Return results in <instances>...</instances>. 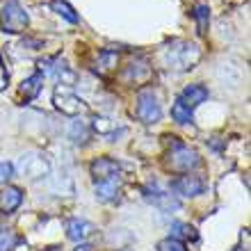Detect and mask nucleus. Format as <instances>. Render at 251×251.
<instances>
[{
	"label": "nucleus",
	"mask_w": 251,
	"mask_h": 251,
	"mask_svg": "<svg viewBox=\"0 0 251 251\" xmlns=\"http://www.w3.org/2000/svg\"><path fill=\"white\" fill-rule=\"evenodd\" d=\"M155 249L158 251H187L185 249V242H180V240H176V238H165V240H160L158 245H155Z\"/></svg>",
	"instance_id": "5701e85b"
},
{
	"label": "nucleus",
	"mask_w": 251,
	"mask_h": 251,
	"mask_svg": "<svg viewBox=\"0 0 251 251\" xmlns=\"http://www.w3.org/2000/svg\"><path fill=\"white\" fill-rule=\"evenodd\" d=\"M119 192H121V180L117 178V176L105 178V180H96V185H94V197H96V201H100V203L114 201V199L119 197Z\"/></svg>",
	"instance_id": "1a4fd4ad"
},
{
	"label": "nucleus",
	"mask_w": 251,
	"mask_h": 251,
	"mask_svg": "<svg viewBox=\"0 0 251 251\" xmlns=\"http://www.w3.org/2000/svg\"><path fill=\"white\" fill-rule=\"evenodd\" d=\"M96 226L92 224V222H87V219H80V217H75V219H69L66 222V238L69 240H73V242H87L89 238H94L96 235Z\"/></svg>",
	"instance_id": "6e6552de"
},
{
	"label": "nucleus",
	"mask_w": 251,
	"mask_h": 251,
	"mask_svg": "<svg viewBox=\"0 0 251 251\" xmlns=\"http://www.w3.org/2000/svg\"><path fill=\"white\" fill-rule=\"evenodd\" d=\"M172 238L180 240V242H183V240H197L199 233H197L194 226L185 224V222H174L172 224Z\"/></svg>",
	"instance_id": "a211bd4d"
},
{
	"label": "nucleus",
	"mask_w": 251,
	"mask_h": 251,
	"mask_svg": "<svg viewBox=\"0 0 251 251\" xmlns=\"http://www.w3.org/2000/svg\"><path fill=\"white\" fill-rule=\"evenodd\" d=\"M30 25V14L25 12V7L21 5V0H7L0 12V27L7 34H21L25 32Z\"/></svg>",
	"instance_id": "f03ea898"
},
{
	"label": "nucleus",
	"mask_w": 251,
	"mask_h": 251,
	"mask_svg": "<svg viewBox=\"0 0 251 251\" xmlns=\"http://www.w3.org/2000/svg\"><path fill=\"white\" fill-rule=\"evenodd\" d=\"M199 162H201V158H199V153L194 151V149H190V146H185V144H178L172 149L167 165H169V169H174V172L190 174L192 169L199 167Z\"/></svg>",
	"instance_id": "423d86ee"
},
{
	"label": "nucleus",
	"mask_w": 251,
	"mask_h": 251,
	"mask_svg": "<svg viewBox=\"0 0 251 251\" xmlns=\"http://www.w3.org/2000/svg\"><path fill=\"white\" fill-rule=\"evenodd\" d=\"M201 60V48L194 41H174L167 48V64L176 71H192Z\"/></svg>",
	"instance_id": "f257e3e1"
},
{
	"label": "nucleus",
	"mask_w": 251,
	"mask_h": 251,
	"mask_svg": "<svg viewBox=\"0 0 251 251\" xmlns=\"http://www.w3.org/2000/svg\"><path fill=\"white\" fill-rule=\"evenodd\" d=\"M16 242H19V238L12 228H0V251H14Z\"/></svg>",
	"instance_id": "4be33fe9"
},
{
	"label": "nucleus",
	"mask_w": 251,
	"mask_h": 251,
	"mask_svg": "<svg viewBox=\"0 0 251 251\" xmlns=\"http://www.w3.org/2000/svg\"><path fill=\"white\" fill-rule=\"evenodd\" d=\"M48 251H62V249H60V247H50V249H48Z\"/></svg>",
	"instance_id": "cd10ccee"
},
{
	"label": "nucleus",
	"mask_w": 251,
	"mask_h": 251,
	"mask_svg": "<svg viewBox=\"0 0 251 251\" xmlns=\"http://www.w3.org/2000/svg\"><path fill=\"white\" fill-rule=\"evenodd\" d=\"M217 78L224 82V85H240V80H242V69L235 66V62H222L217 66Z\"/></svg>",
	"instance_id": "4468645a"
},
{
	"label": "nucleus",
	"mask_w": 251,
	"mask_h": 251,
	"mask_svg": "<svg viewBox=\"0 0 251 251\" xmlns=\"http://www.w3.org/2000/svg\"><path fill=\"white\" fill-rule=\"evenodd\" d=\"M73 251H94V245H89V242H80Z\"/></svg>",
	"instance_id": "bb28decb"
},
{
	"label": "nucleus",
	"mask_w": 251,
	"mask_h": 251,
	"mask_svg": "<svg viewBox=\"0 0 251 251\" xmlns=\"http://www.w3.org/2000/svg\"><path fill=\"white\" fill-rule=\"evenodd\" d=\"M137 119L146 126H153L162 119V105H160L158 94L153 89H142L137 94Z\"/></svg>",
	"instance_id": "20e7f679"
},
{
	"label": "nucleus",
	"mask_w": 251,
	"mask_h": 251,
	"mask_svg": "<svg viewBox=\"0 0 251 251\" xmlns=\"http://www.w3.org/2000/svg\"><path fill=\"white\" fill-rule=\"evenodd\" d=\"M53 105L57 112L66 114V117H73V119H78L80 114L87 112V103L73 89H69V87H55Z\"/></svg>",
	"instance_id": "7ed1b4c3"
},
{
	"label": "nucleus",
	"mask_w": 251,
	"mask_h": 251,
	"mask_svg": "<svg viewBox=\"0 0 251 251\" xmlns=\"http://www.w3.org/2000/svg\"><path fill=\"white\" fill-rule=\"evenodd\" d=\"M100 64H103V69H107V71H112L114 66H117V62H119V55L112 53V50H103V53L99 55Z\"/></svg>",
	"instance_id": "b1692460"
},
{
	"label": "nucleus",
	"mask_w": 251,
	"mask_h": 251,
	"mask_svg": "<svg viewBox=\"0 0 251 251\" xmlns=\"http://www.w3.org/2000/svg\"><path fill=\"white\" fill-rule=\"evenodd\" d=\"M69 139H71L73 144L78 146H85L87 142H89V137H92V128H89V124L82 119H73L71 126H69Z\"/></svg>",
	"instance_id": "ddd939ff"
},
{
	"label": "nucleus",
	"mask_w": 251,
	"mask_h": 251,
	"mask_svg": "<svg viewBox=\"0 0 251 251\" xmlns=\"http://www.w3.org/2000/svg\"><path fill=\"white\" fill-rule=\"evenodd\" d=\"M53 190L60 192V194H73V192H75V183H73V176L66 172V169H62V172L53 178Z\"/></svg>",
	"instance_id": "f3484780"
},
{
	"label": "nucleus",
	"mask_w": 251,
	"mask_h": 251,
	"mask_svg": "<svg viewBox=\"0 0 251 251\" xmlns=\"http://www.w3.org/2000/svg\"><path fill=\"white\" fill-rule=\"evenodd\" d=\"M55 78H57V82H60V87H69L71 89L75 82H78V73L73 71L71 66H66V62H60V64L55 66Z\"/></svg>",
	"instance_id": "dca6fc26"
},
{
	"label": "nucleus",
	"mask_w": 251,
	"mask_h": 251,
	"mask_svg": "<svg viewBox=\"0 0 251 251\" xmlns=\"http://www.w3.org/2000/svg\"><path fill=\"white\" fill-rule=\"evenodd\" d=\"M172 190L183 199H194L205 192V180L199 176H192V174H183L172 183Z\"/></svg>",
	"instance_id": "0eeeda50"
},
{
	"label": "nucleus",
	"mask_w": 251,
	"mask_h": 251,
	"mask_svg": "<svg viewBox=\"0 0 251 251\" xmlns=\"http://www.w3.org/2000/svg\"><path fill=\"white\" fill-rule=\"evenodd\" d=\"M14 174H16V167L12 162H0V185H7L14 178Z\"/></svg>",
	"instance_id": "393cba45"
},
{
	"label": "nucleus",
	"mask_w": 251,
	"mask_h": 251,
	"mask_svg": "<svg viewBox=\"0 0 251 251\" xmlns=\"http://www.w3.org/2000/svg\"><path fill=\"white\" fill-rule=\"evenodd\" d=\"M50 7H53L55 12L60 14L62 19L69 21V23H78V21H80V16L75 14V9H73V7L69 5L66 0H53V5H50Z\"/></svg>",
	"instance_id": "6ab92c4d"
},
{
	"label": "nucleus",
	"mask_w": 251,
	"mask_h": 251,
	"mask_svg": "<svg viewBox=\"0 0 251 251\" xmlns=\"http://www.w3.org/2000/svg\"><path fill=\"white\" fill-rule=\"evenodd\" d=\"M210 99V92H208V87L199 85V82H194V85H187L183 92H180L178 100L183 103V105H187L190 110H194V107H199L201 103H205V100Z\"/></svg>",
	"instance_id": "9b49d317"
},
{
	"label": "nucleus",
	"mask_w": 251,
	"mask_h": 251,
	"mask_svg": "<svg viewBox=\"0 0 251 251\" xmlns=\"http://www.w3.org/2000/svg\"><path fill=\"white\" fill-rule=\"evenodd\" d=\"M192 16H194V19H197V23H199V32H205L208 21H210V9H208V5H205V2H197V5H194Z\"/></svg>",
	"instance_id": "aec40b11"
},
{
	"label": "nucleus",
	"mask_w": 251,
	"mask_h": 251,
	"mask_svg": "<svg viewBox=\"0 0 251 251\" xmlns=\"http://www.w3.org/2000/svg\"><path fill=\"white\" fill-rule=\"evenodd\" d=\"M19 172H21V176H25L30 180L46 178L48 174H50V162L41 153H25L19 160Z\"/></svg>",
	"instance_id": "39448f33"
},
{
	"label": "nucleus",
	"mask_w": 251,
	"mask_h": 251,
	"mask_svg": "<svg viewBox=\"0 0 251 251\" xmlns=\"http://www.w3.org/2000/svg\"><path fill=\"white\" fill-rule=\"evenodd\" d=\"M23 203V190L16 185H5V190L0 192V210L5 215L16 212Z\"/></svg>",
	"instance_id": "f8f14e48"
},
{
	"label": "nucleus",
	"mask_w": 251,
	"mask_h": 251,
	"mask_svg": "<svg viewBox=\"0 0 251 251\" xmlns=\"http://www.w3.org/2000/svg\"><path fill=\"white\" fill-rule=\"evenodd\" d=\"M92 128H94V130H99L100 135H107V132H112L114 124L107 119V117H96V119H94V124H92Z\"/></svg>",
	"instance_id": "a878e982"
},
{
	"label": "nucleus",
	"mask_w": 251,
	"mask_h": 251,
	"mask_svg": "<svg viewBox=\"0 0 251 251\" xmlns=\"http://www.w3.org/2000/svg\"><path fill=\"white\" fill-rule=\"evenodd\" d=\"M121 251H128V249H121Z\"/></svg>",
	"instance_id": "c85d7f7f"
},
{
	"label": "nucleus",
	"mask_w": 251,
	"mask_h": 251,
	"mask_svg": "<svg viewBox=\"0 0 251 251\" xmlns=\"http://www.w3.org/2000/svg\"><path fill=\"white\" fill-rule=\"evenodd\" d=\"M172 119L176 121V124H190L192 121V110L187 105H183L180 100H176L172 105Z\"/></svg>",
	"instance_id": "412c9836"
},
{
	"label": "nucleus",
	"mask_w": 251,
	"mask_h": 251,
	"mask_svg": "<svg viewBox=\"0 0 251 251\" xmlns=\"http://www.w3.org/2000/svg\"><path fill=\"white\" fill-rule=\"evenodd\" d=\"M121 172V162L112 158H96L89 165V174L94 176V180H105V178H112L117 174Z\"/></svg>",
	"instance_id": "9d476101"
},
{
	"label": "nucleus",
	"mask_w": 251,
	"mask_h": 251,
	"mask_svg": "<svg viewBox=\"0 0 251 251\" xmlns=\"http://www.w3.org/2000/svg\"><path fill=\"white\" fill-rule=\"evenodd\" d=\"M41 87H44V73L37 71V73H32L30 78H25L21 82V96H23L27 103V100L37 99V94L41 92Z\"/></svg>",
	"instance_id": "2eb2a0df"
}]
</instances>
